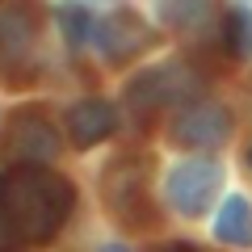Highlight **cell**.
Segmentation results:
<instances>
[{"mask_svg": "<svg viewBox=\"0 0 252 252\" xmlns=\"http://www.w3.org/2000/svg\"><path fill=\"white\" fill-rule=\"evenodd\" d=\"M0 193H4V181H0ZM0 215H4V206H0Z\"/></svg>", "mask_w": 252, "mask_h": 252, "instance_id": "2e32d148", "label": "cell"}, {"mask_svg": "<svg viewBox=\"0 0 252 252\" xmlns=\"http://www.w3.org/2000/svg\"><path fill=\"white\" fill-rule=\"evenodd\" d=\"M55 156H59V130L51 126V118L34 105L17 109L9 122V160L26 168V164H51Z\"/></svg>", "mask_w": 252, "mask_h": 252, "instance_id": "277c9868", "label": "cell"}, {"mask_svg": "<svg viewBox=\"0 0 252 252\" xmlns=\"http://www.w3.org/2000/svg\"><path fill=\"white\" fill-rule=\"evenodd\" d=\"M147 26H143V17L139 13H130V9H118L114 17L105 21V26L97 30V42H101V55H105L109 63H126V59H135L139 51L147 46Z\"/></svg>", "mask_w": 252, "mask_h": 252, "instance_id": "ba28073f", "label": "cell"}, {"mask_svg": "<svg viewBox=\"0 0 252 252\" xmlns=\"http://www.w3.org/2000/svg\"><path fill=\"white\" fill-rule=\"evenodd\" d=\"M248 168H252V147H248Z\"/></svg>", "mask_w": 252, "mask_h": 252, "instance_id": "e0dca14e", "label": "cell"}, {"mask_svg": "<svg viewBox=\"0 0 252 252\" xmlns=\"http://www.w3.org/2000/svg\"><path fill=\"white\" fill-rule=\"evenodd\" d=\"M223 42L235 59H248L252 55V13L248 9H231L227 13V26H223Z\"/></svg>", "mask_w": 252, "mask_h": 252, "instance_id": "7c38bea8", "label": "cell"}, {"mask_svg": "<svg viewBox=\"0 0 252 252\" xmlns=\"http://www.w3.org/2000/svg\"><path fill=\"white\" fill-rule=\"evenodd\" d=\"M55 21H59L67 46H76V51L93 38V17H89V9H80V4H59V9H55Z\"/></svg>", "mask_w": 252, "mask_h": 252, "instance_id": "8fae6325", "label": "cell"}, {"mask_svg": "<svg viewBox=\"0 0 252 252\" xmlns=\"http://www.w3.org/2000/svg\"><path fill=\"white\" fill-rule=\"evenodd\" d=\"M114 105L101 97H89L80 101V105H72V114H67V135H72L76 147H97L101 139L114 135Z\"/></svg>", "mask_w": 252, "mask_h": 252, "instance_id": "9c48e42d", "label": "cell"}, {"mask_svg": "<svg viewBox=\"0 0 252 252\" xmlns=\"http://www.w3.org/2000/svg\"><path fill=\"white\" fill-rule=\"evenodd\" d=\"M38 34H42V4L38 0H13L0 9V76H9V84L30 80Z\"/></svg>", "mask_w": 252, "mask_h": 252, "instance_id": "7a4b0ae2", "label": "cell"}, {"mask_svg": "<svg viewBox=\"0 0 252 252\" xmlns=\"http://www.w3.org/2000/svg\"><path fill=\"white\" fill-rule=\"evenodd\" d=\"M76 202V189L67 177L51 172L46 164H26L4 181V193H0V206L4 219L17 231V240L30 244H46L59 235V227L67 223Z\"/></svg>", "mask_w": 252, "mask_h": 252, "instance_id": "6da1fadb", "label": "cell"}, {"mask_svg": "<svg viewBox=\"0 0 252 252\" xmlns=\"http://www.w3.org/2000/svg\"><path fill=\"white\" fill-rule=\"evenodd\" d=\"M101 193H105L109 210L126 223H135L147 206V160L139 156H122L105 168V181H101Z\"/></svg>", "mask_w": 252, "mask_h": 252, "instance_id": "8992f818", "label": "cell"}, {"mask_svg": "<svg viewBox=\"0 0 252 252\" xmlns=\"http://www.w3.org/2000/svg\"><path fill=\"white\" fill-rule=\"evenodd\" d=\"M215 231H219L223 244H235V248L252 244V206L244 198H227L219 219H215Z\"/></svg>", "mask_w": 252, "mask_h": 252, "instance_id": "30bf717a", "label": "cell"}, {"mask_svg": "<svg viewBox=\"0 0 252 252\" xmlns=\"http://www.w3.org/2000/svg\"><path fill=\"white\" fill-rule=\"evenodd\" d=\"M156 13H160L168 26L189 30V26H198L210 13V0H156Z\"/></svg>", "mask_w": 252, "mask_h": 252, "instance_id": "4fadbf2b", "label": "cell"}, {"mask_svg": "<svg viewBox=\"0 0 252 252\" xmlns=\"http://www.w3.org/2000/svg\"><path fill=\"white\" fill-rule=\"evenodd\" d=\"M160 252H193L189 244H168V248H160Z\"/></svg>", "mask_w": 252, "mask_h": 252, "instance_id": "5bb4252c", "label": "cell"}, {"mask_svg": "<svg viewBox=\"0 0 252 252\" xmlns=\"http://www.w3.org/2000/svg\"><path fill=\"white\" fill-rule=\"evenodd\" d=\"M231 135V114L215 101H198V105H185L172 122V139L181 147H219Z\"/></svg>", "mask_w": 252, "mask_h": 252, "instance_id": "52a82bcc", "label": "cell"}, {"mask_svg": "<svg viewBox=\"0 0 252 252\" xmlns=\"http://www.w3.org/2000/svg\"><path fill=\"white\" fill-rule=\"evenodd\" d=\"M101 252H130L126 244H109V248H101Z\"/></svg>", "mask_w": 252, "mask_h": 252, "instance_id": "9a60e30c", "label": "cell"}, {"mask_svg": "<svg viewBox=\"0 0 252 252\" xmlns=\"http://www.w3.org/2000/svg\"><path fill=\"white\" fill-rule=\"evenodd\" d=\"M219 181H223L219 164H210V160H181L177 168L168 172V181H164V193H168L172 210H181V215H202V210L210 206V198H215Z\"/></svg>", "mask_w": 252, "mask_h": 252, "instance_id": "5b68a950", "label": "cell"}, {"mask_svg": "<svg viewBox=\"0 0 252 252\" xmlns=\"http://www.w3.org/2000/svg\"><path fill=\"white\" fill-rule=\"evenodd\" d=\"M202 93V76L185 63H160L152 72H143L130 89H126V101L135 114H156L164 105H181V101H193Z\"/></svg>", "mask_w": 252, "mask_h": 252, "instance_id": "3957f363", "label": "cell"}]
</instances>
